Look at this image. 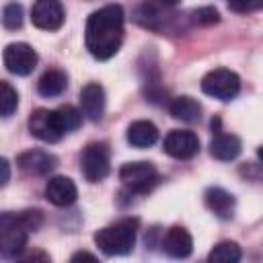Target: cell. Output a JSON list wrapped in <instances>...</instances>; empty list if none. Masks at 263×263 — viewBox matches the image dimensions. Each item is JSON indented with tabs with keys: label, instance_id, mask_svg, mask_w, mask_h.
Masks as SVG:
<instances>
[{
	"label": "cell",
	"instance_id": "9a60e30c",
	"mask_svg": "<svg viewBox=\"0 0 263 263\" xmlns=\"http://www.w3.org/2000/svg\"><path fill=\"white\" fill-rule=\"evenodd\" d=\"M203 201H205L208 210L222 220H228L234 214V195L222 187H210L203 193Z\"/></svg>",
	"mask_w": 263,
	"mask_h": 263
},
{
	"label": "cell",
	"instance_id": "7c38bea8",
	"mask_svg": "<svg viewBox=\"0 0 263 263\" xmlns=\"http://www.w3.org/2000/svg\"><path fill=\"white\" fill-rule=\"evenodd\" d=\"M162 251L173 259H185L193 251V238L187 228L183 226H171L164 232L162 238Z\"/></svg>",
	"mask_w": 263,
	"mask_h": 263
},
{
	"label": "cell",
	"instance_id": "5b68a950",
	"mask_svg": "<svg viewBox=\"0 0 263 263\" xmlns=\"http://www.w3.org/2000/svg\"><path fill=\"white\" fill-rule=\"evenodd\" d=\"M80 171L88 183L103 181L111 171L109 148L103 142H90L80 154Z\"/></svg>",
	"mask_w": 263,
	"mask_h": 263
},
{
	"label": "cell",
	"instance_id": "277c9868",
	"mask_svg": "<svg viewBox=\"0 0 263 263\" xmlns=\"http://www.w3.org/2000/svg\"><path fill=\"white\" fill-rule=\"evenodd\" d=\"M201 90L212 99L228 103L238 95L240 78L236 72H232L228 68H216V70H210L201 78Z\"/></svg>",
	"mask_w": 263,
	"mask_h": 263
},
{
	"label": "cell",
	"instance_id": "ac0fdd59",
	"mask_svg": "<svg viewBox=\"0 0 263 263\" xmlns=\"http://www.w3.org/2000/svg\"><path fill=\"white\" fill-rule=\"evenodd\" d=\"M68 86V76L64 70H58V68H51V70H45L37 82V90L41 97H60Z\"/></svg>",
	"mask_w": 263,
	"mask_h": 263
},
{
	"label": "cell",
	"instance_id": "603a6c76",
	"mask_svg": "<svg viewBox=\"0 0 263 263\" xmlns=\"http://www.w3.org/2000/svg\"><path fill=\"white\" fill-rule=\"evenodd\" d=\"M2 25H4V29H10V31L18 29L23 25V6L16 2L6 4L2 8Z\"/></svg>",
	"mask_w": 263,
	"mask_h": 263
},
{
	"label": "cell",
	"instance_id": "d4e9b609",
	"mask_svg": "<svg viewBox=\"0 0 263 263\" xmlns=\"http://www.w3.org/2000/svg\"><path fill=\"white\" fill-rule=\"evenodd\" d=\"M18 263H51V259H49V255L43 253V251H33V253L25 255Z\"/></svg>",
	"mask_w": 263,
	"mask_h": 263
},
{
	"label": "cell",
	"instance_id": "7a4b0ae2",
	"mask_svg": "<svg viewBox=\"0 0 263 263\" xmlns=\"http://www.w3.org/2000/svg\"><path fill=\"white\" fill-rule=\"evenodd\" d=\"M41 224V214L35 210H27L21 214H2L0 218V251L4 259H10L23 251L27 245V236Z\"/></svg>",
	"mask_w": 263,
	"mask_h": 263
},
{
	"label": "cell",
	"instance_id": "ffe728a7",
	"mask_svg": "<svg viewBox=\"0 0 263 263\" xmlns=\"http://www.w3.org/2000/svg\"><path fill=\"white\" fill-rule=\"evenodd\" d=\"M240 257L242 251L234 240H222L210 251L208 263H240Z\"/></svg>",
	"mask_w": 263,
	"mask_h": 263
},
{
	"label": "cell",
	"instance_id": "9c48e42d",
	"mask_svg": "<svg viewBox=\"0 0 263 263\" xmlns=\"http://www.w3.org/2000/svg\"><path fill=\"white\" fill-rule=\"evenodd\" d=\"M29 132H31V136H35L37 140L47 142V144H53V142H58L64 136V132L58 125L55 113L49 111V109H35L31 113V117H29Z\"/></svg>",
	"mask_w": 263,
	"mask_h": 263
},
{
	"label": "cell",
	"instance_id": "484cf974",
	"mask_svg": "<svg viewBox=\"0 0 263 263\" xmlns=\"http://www.w3.org/2000/svg\"><path fill=\"white\" fill-rule=\"evenodd\" d=\"M68 263H99V259L88 251H76Z\"/></svg>",
	"mask_w": 263,
	"mask_h": 263
},
{
	"label": "cell",
	"instance_id": "f1b7e54d",
	"mask_svg": "<svg viewBox=\"0 0 263 263\" xmlns=\"http://www.w3.org/2000/svg\"><path fill=\"white\" fill-rule=\"evenodd\" d=\"M257 156H259V160H261V162H263V146H261V148H259V150H257Z\"/></svg>",
	"mask_w": 263,
	"mask_h": 263
},
{
	"label": "cell",
	"instance_id": "2e32d148",
	"mask_svg": "<svg viewBox=\"0 0 263 263\" xmlns=\"http://www.w3.org/2000/svg\"><path fill=\"white\" fill-rule=\"evenodd\" d=\"M125 138L136 148H148V146H152L158 140V129H156V125L152 121L138 119V121H134V123L127 125Z\"/></svg>",
	"mask_w": 263,
	"mask_h": 263
},
{
	"label": "cell",
	"instance_id": "3957f363",
	"mask_svg": "<svg viewBox=\"0 0 263 263\" xmlns=\"http://www.w3.org/2000/svg\"><path fill=\"white\" fill-rule=\"evenodd\" d=\"M136 236H138V220L136 218H123L115 224L101 228L95 234V242L105 255L121 257V255H129L134 251Z\"/></svg>",
	"mask_w": 263,
	"mask_h": 263
},
{
	"label": "cell",
	"instance_id": "cb8c5ba5",
	"mask_svg": "<svg viewBox=\"0 0 263 263\" xmlns=\"http://www.w3.org/2000/svg\"><path fill=\"white\" fill-rule=\"evenodd\" d=\"M218 10L214 6H203V8H197L195 10V18L197 23H203V25H212V23H218Z\"/></svg>",
	"mask_w": 263,
	"mask_h": 263
},
{
	"label": "cell",
	"instance_id": "5bb4252c",
	"mask_svg": "<svg viewBox=\"0 0 263 263\" xmlns=\"http://www.w3.org/2000/svg\"><path fill=\"white\" fill-rule=\"evenodd\" d=\"M16 164L21 166V171H25L27 175H35V177H41V175H47L49 171L55 168L58 164V158L45 150H27L23 152L18 158H16Z\"/></svg>",
	"mask_w": 263,
	"mask_h": 263
},
{
	"label": "cell",
	"instance_id": "83f0119b",
	"mask_svg": "<svg viewBox=\"0 0 263 263\" xmlns=\"http://www.w3.org/2000/svg\"><path fill=\"white\" fill-rule=\"evenodd\" d=\"M0 166H2V185H6V183H8V179H10L8 160H6V158H2V160H0Z\"/></svg>",
	"mask_w": 263,
	"mask_h": 263
},
{
	"label": "cell",
	"instance_id": "4316f807",
	"mask_svg": "<svg viewBox=\"0 0 263 263\" xmlns=\"http://www.w3.org/2000/svg\"><path fill=\"white\" fill-rule=\"evenodd\" d=\"M228 8H230V10H236V12H249V10L263 8V2H259V4H249V2L238 4V2H232V4H228Z\"/></svg>",
	"mask_w": 263,
	"mask_h": 263
},
{
	"label": "cell",
	"instance_id": "6da1fadb",
	"mask_svg": "<svg viewBox=\"0 0 263 263\" xmlns=\"http://www.w3.org/2000/svg\"><path fill=\"white\" fill-rule=\"evenodd\" d=\"M84 43L92 58H113L123 43V8L119 4H107L95 10L86 21Z\"/></svg>",
	"mask_w": 263,
	"mask_h": 263
},
{
	"label": "cell",
	"instance_id": "52a82bcc",
	"mask_svg": "<svg viewBox=\"0 0 263 263\" xmlns=\"http://www.w3.org/2000/svg\"><path fill=\"white\" fill-rule=\"evenodd\" d=\"M2 60H4L6 70L10 74H16V76H27L37 66V53H35V49L29 43H21V41L18 43H8L4 47Z\"/></svg>",
	"mask_w": 263,
	"mask_h": 263
},
{
	"label": "cell",
	"instance_id": "8992f818",
	"mask_svg": "<svg viewBox=\"0 0 263 263\" xmlns=\"http://www.w3.org/2000/svg\"><path fill=\"white\" fill-rule=\"evenodd\" d=\"M119 179L125 187H129L136 193H146L158 183V171L152 162L138 160V162H125L119 168Z\"/></svg>",
	"mask_w": 263,
	"mask_h": 263
},
{
	"label": "cell",
	"instance_id": "ba28073f",
	"mask_svg": "<svg viewBox=\"0 0 263 263\" xmlns=\"http://www.w3.org/2000/svg\"><path fill=\"white\" fill-rule=\"evenodd\" d=\"M162 150L177 160H187L199 152V138L189 129H173L166 134Z\"/></svg>",
	"mask_w": 263,
	"mask_h": 263
},
{
	"label": "cell",
	"instance_id": "8fae6325",
	"mask_svg": "<svg viewBox=\"0 0 263 263\" xmlns=\"http://www.w3.org/2000/svg\"><path fill=\"white\" fill-rule=\"evenodd\" d=\"M80 113L88 121H101L105 113V90L97 82H88L80 90Z\"/></svg>",
	"mask_w": 263,
	"mask_h": 263
},
{
	"label": "cell",
	"instance_id": "4fadbf2b",
	"mask_svg": "<svg viewBox=\"0 0 263 263\" xmlns=\"http://www.w3.org/2000/svg\"><path fill=\"white\" fill-rule=\"evenodd\" d=\"M45 197H47L49 203H53L58 208H66V205H72L76 201L78 189H76V185H74L72 179L58 175V177H51L47 181V185H45Z\"/></svg>",
	"mask_w": 263,
	"mask_h": 263
},
{
	"label": "cell",
	"instance_id": "d6986e66",
	"mask_svg": "<svg viewBox=\"0 0 263 263\" xmlns=\"http://www.w3.org/2000/svg\"><path fill=\"white\" fill-rule=\"evenodd\" d=\"M168 111L175 119H181L185 123H195L201 117V105L193 97H187V95L173 99L168 105Z\"/></svg>",
	"mask_w": 263,
	"mask_h": 263
},
{
	"label": "cell",
	"instance_id": "e0dca14e",
	"mask_svg": "<svg viewBox=\"0 0 263 263\" xmlns=\"http://www.w3.org/2000/svg\"><path fill=\"white\" fill-rule=\"evenodd\" d=\"M242 150V144L232 134H216L210 142V154L218 160H234Z\"/></svg>",
	"mask_w": 263,
	"mask_h": 263
},
{
	"label": "cell",
	"instance_id": "44dd1931",
	"mask_svg": "<svg viewBox=\"0 0 263 263\" xmlns=\"http://www.w3.org/2000/svg\"><path fill=\"white\" fill-rule=\"evenodd\" d=\"M55 113V119H58V125L60 129L66 134V132H74L80 127L82 123V113L78 109H74L72 105H62L58 109H53Z\"/></svg>",
	"mask_w": 263,
	"mask_h": 263
},
{
	"label": "cell",
	"instance_id": "7402d4cb",
	"mask_svg": "<svg viewBox=\"0 0 263 263\" xmlns=\"http://www.w3.org/2000/svg\"><path fill=\"white\" fill-rule=\"evenodd\" d=\"M18 107V92L10 86V82H0V111L2 117H10Z\"/></svg>",
	"mask_w": 263,
	"mask_h": 263
},
{
	"label": "cell",
	"instance_id": "30bf717a",
	"mask_svg": "<svg viewBox=\"0 0 263 263\" xmlns=\"http://www.w3.org/2000/svg\"><path fill=\"white\" fill-rule=\"evenodd\" d=\"M66 18L64 6L55 0H39L31 8V21L37 29L43 31H58Z\"/></svg>",
	"mask_w": 263,
	"mask_h": 263
}]
</instances>
